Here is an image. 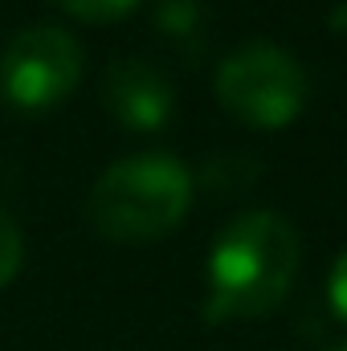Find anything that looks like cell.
<instances>
[{
  "label": "cell",
  "instance_id": "cell-1",
  "mask_svg": "<svg viewBox=\"0 0 347 351\" xmlns=\"http://www.w3.org/2000/svg\"><path fill=\"white\" fill-rule=\"evenodd\" d=\"M298 233L286 217L237 213L208 254V319H258L282 306L298 274Z\"/></svg>",
  "mask_w": 347,
  "mask_h": 351
},
{
  "label": "cell",
  "instance_id": "cell-2",
  "mask_svg": "<svg viewBox=\"0 0 347 351\" xmlns=\"http://www.w3.org/2000/svg\"><path fill=\"white\" fill-rule=\"evenodd\" d=\"M192 204V172L164 152H143L110 164L90 188V221L119 245H139L172 233Z\"/></svg>",
  "mask_w": 347,
  "mask_h": 351
},
{
  "label": "cell",
  "instance_id": "cell-3",
  "mask_svg": "<svg viewBox=\"0 0 347 351\" xmlns=\"http://www.w3.org/2000/svg\"><path fill=\"white\" fill-rule=\"evenodd\" d=\"M217 98L233 119L250 127H286L290 119L302 114L307 74L286 49L270 41H250L221 62Z\"/></svg>",
  "mask_w": 347,
  "mask_h": 351
},
{
  "label": "cell",
  "instance_id": "cell-4",
  "mask_svg": "<svg viewBox=\"0 0 347 351\" xmlns=\"http://www.w3.org/2000/svg\"><path fill=\"white\" fill-rule=\"evenodd\" d=\"M82 78V45L58 25L12 33L0 53V98L25 114L58 106Z\"/></svg>",
  "mask_w": 347,
  "mask_h": 351
},
{
  "label": "cell",
  "instance_id": "cell-5",
  "mask_svg": "<svg viewBox=\"0 0 347 351\" xmlns=\"http://www.w3.org/2000/svg\"><path fill=\"white\" fill-rule=\"evenodd\" d=\"M102 102L123 127H131V131H160L172 119L176 90L168 82V74L156 70L152 62L119 58V62L106 66Z\"/></svg>",
  "mask_w": 347,
  "mask_h": 351
},
{
  "label": "cell",
  "instance_id": "cell-6",
  "mask_svg": "<svg viewBox=\"0 0 347 351\" xmlns=\"http://www.w3.org/2000/svg\"><path fill=\"white\" fill-rule=\"evenodd\" d=\"M21 262H25V237L16 229V221L0 208V286H8L16 278Z\"/></svg>",
  "mask_w": 347,
  "mask_h": 351
},
{
  "label": "cell",
  "instance_id": "cell-7",
  "mask_svg": "<svg viewBox=\"0 0 347 351\" xmlns=\"http://www.w3.org/2000/svg\"><path fill=\"white\" fill-rule=\"evenodd\" d=\"M49 4H58L62 12H70V16H78V21H119V16H127L139 0H49Z\"/></svg>",
  "mask_w": 347,
  "mask_h": 351
},
{
  "label": "cell",
  "instance_id": "cell-8",
  "mask_svg": "<svg viewBox=\"0 0 347 351\" xmlns=\"http://www.w3.org/2000/svg\"><path fill=\"white\" fill-rule=\"evenodd\" d=\"M327 298H331L335 319H339V323H347V250L335 258V265H331V278H327Z\"/></svg>",
  "mask_w": 347,
  "mask_h": 351
},
{
  "label": "cell",
  "instance_id": "cell-9",
  "mask_svg": "<svg viewBox=\"0 0 347 351\" xmlns=\"http://www.w3.org/2000/svg\"><path fill=\"white\" fill-rule=\"evenodd\" d=\"M331 351H347V343H335V348H331Z\"/></svg>",
  "mask_w": 347,
  "mask_h": 351
}]
</instances>
